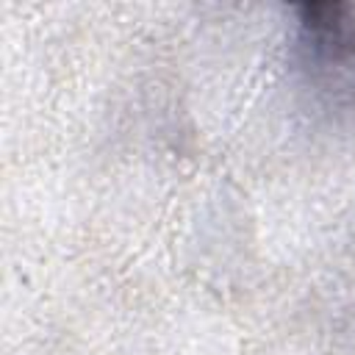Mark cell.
Listing matches in <instances>:
<instances>
[{
	"mask_svg": "<svg viewBox=\"0 0 355 355\" xmlns=\"http://www.w3.org/2000/svg\"><path fill=\"white\" fill-rule=\"evenodd\" d=\"M291 11L300 89L327 119H355V8L344 0H305Z\"/></svg>",
	"mask_w": 355,
	"mask_h": 355,
	"instance_id": "1",
	"label": "cell"
}]
</instances>
